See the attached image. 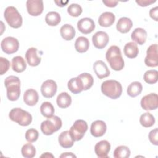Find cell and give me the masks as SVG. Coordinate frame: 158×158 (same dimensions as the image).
<instances>
[{
	"mask_svg": "<svg viewBox=\"0 0 158 158\" xmlns=\"http://www.w3.org/2000/svg\"><path fill=\"white\" fill-rule=\"evenodd\" d=\"M106 58L110 67L115 71H119L124 67V60L120 48L117 46H111L106 53Z\"/></svg>",
	"mask_w": 158,
	"mask_h": 158,
	"instance_id": "6da1fadb",
	"label": "cell"
},
{
	"mask_svg": "<svg viewBox=\"0 0 158 158\" xmlns=\"http://www.w3.org/2000/svg\"><path fill=\"white\" fill-rule=\"evenodd\" d=\"M4 85L7 89V97L12 101H17L20 95V79L14 75L7 77L4 80Z\"/></svg>",
	"mask_w": 158,
	"mask_h": 158,
	"instance_id": "7a4b0ae2",
	"label": "cell"
},
{
	"mask_svg": "<svg viewBox=\"0 0 158 158\" xmlns=\"http://www.w3.org/2000/svg\"><path fill=\"white\" fill-rule=\"evenodd\" d=\"M101 91L106 96L116 99L118 98L122 93V86L120 82L115 80H108L102 83Z\"/></svg>",
	"mask_w": 158,
	"mask_h": 158,
	"instance_id": "3957f363",
	"label": "cell"
},
{
	"mask_svg": "<svg viewBox=\"0 0 158 158\" xmlns=\"http://www.w3.org/2000/svg\"><path fill=\"white\" fill-rule=\"evenodd\" d=\"M9 118L21 126H28L32 121L31 115L21 108L12 109L9 114Z\"/></svg>",
	"mask_w": 158,
	"mask_h": 158,
	"instance_id": "277c9868",
	"label": "cell"
},
{
	"mask_svg": "<svg viewBox=\"0 0 158 158\" xmlns=\"http://www.w3.org/2000/svg\"><path fill=\"white\" fill-rule=\"evenodd\" d=\"M62 125V122L61 119L56 115H53L51 117L48 118L47 120L42 122L40 128L44 135H51L54 132L60 129Z\"/></svg>",
	"mask_w": 158,
	"mask_h": 158,
	"instance_id": "5b68a950",
	"label": "cell"
},
{
	"mask_svg": "<svg viewBox=\"0 0 158 158\" xmlns=\"http://www.w3.org/2000/svg\"><path fill=\"white\" fill-rule=\"evenodd\" d=\"M4 17L8 25L12 28H18L22 25V17L14 6H9L5 9Z\"/></svg>",
	"mask_w": 158,
	"mask_h": 158,
	"instance_id": "8992f818",
	"label": "cell"
},
{
	"mask_svg": "<svg viewBox=\"0 0 158 158\" xmlns=\"http://www.w3.org/2000/svg\"><path fill=\"white\" fill-rule=\"evenodd\" d=\"M88 130V124L83 120H77L70 127L69 133L74 141L81 140Z\"/></svg>",
	"mask_w": 158,
	"mask_h": 158,
	"instance_id": "52a82bcc",
	"label": "cell"
},
{
	"mask_svg": "<svg viewBox=\"0 0 158 158\" xmlns=\"http://www.w3.org/2000/svg\"><path fill=\"white\" fill-rule=\"evenodd\" d=\"M1 48L3 52L7 54L16 52L19 48V41L12 36L4 38L1 42Z\"/></svg>",
	"mask_w": 158,
	"mask_h": 158,
	"instance_id": "ba28073f",
	"label": "cell"
},
{
	"mask_svg": "<svg viewBox=\"0 0 158 158\" xmlns=\"http://www.w3.org/2000/svg\"><path fill=\"white\" fill-rule=\"evenodd\" d=\"M157 44H154L149 46L146 51V56L144 59L146 65L155 67L158 65Z\"/></svg>",
	"mask_w": 158,
	"mask_h": 158,
	"instance_id": "9c48e42d",
	"label": "cell"
},
{
	"mask_svg": "<svg viewBox=\"0 0 158 158\" xmlns=\"http://www.w3.org/2000/svg\"><path fill=\"white\" fill-rule=\"evenodd\" d=\"M141 106L146 110H155L158 107V96L156 93H149L142 98Z\"/></svg>",
	"mask_w": 158,
	"mask_h": 158,
	"instance_id": "30bf717a",
	"label": "cell"
},
{
	"mask_svg": "<svg viewBox=\"0 0 158 158\" xmlns=\"http://www.w3.org/2000/svg\"><path fill=\"white\" fill-rule=\"evenodd\" d=\"M57 84L53 80H47L43 83L41 86L42 95L46 98L53 97L57 92Z\"/></svg>",
	"mask_w": 158,
	"mask_h": 158,
	"instance_id": "8fae6325",
	"label": "cell"
},
{
	"mask_svg": "<svg viewBox=\"0 0 158 158\" xmlns=\"http://www.w3.org/2000/svg\"><path fill=\"white\" fill-rule=\"evenodd\" d=\"M28 13L32 16H38L43 11V2L41 0H28L26 2Z\"/></svg>",
	"mask_w": 158,
	"mask_h": 158,
	"instance_id": "7c38bea8",
	"label": "cell"
},
{
	"mask_svg": "<svg viewBox=\"0 0 158 158\" xmlns=\"http://www.w3.org/2000/svg\"><path fill=\"white\" fill-rule=\"evenodd\" d=\"M109 41V35L104 31H99L92 36V42L94 46L99 49L104 48Z\"/></svg>",
	"mask_w": 158,
	"mask_h": 158,
	"instance_id": "4fadbf2b",
	"label": "cell"
},
{
	"mask_svg": "<svg viewBox=\"0 0 158 158\" xmlns=\"http://www.w3.org/2000/svg\"><path fill=\"white\" fill-rule=\"evenodd\" d=\"M78 30L83 34H89L95 28V23L93 19L89 17L82 18L77 22Z\"/></svg>",
	"mask_w": 158,
	"mask_h": 158,
	"instance_id": "5bb4252c",
	"label": "cell"
},
{
	"mask_svg": "<svg viewBox=\"0 0 158 158\" xmlns=\"http://www.w3.org/2000/svg\"><path fill=\"white\" fill-rule=\"evenodd\" d=\"M93 70L99 79L106 78L110 75V70L107 65L101 60H97L94 63Z\"/></svg>",
	"mask_w": 158,
	"mask_h": 158,
	"instance_id": "9a60e30c",
	"label": "cell"
},
{
	"mask_svg": "<svg viewBox=\"0 0 158 158\" xmlns=\"http://www.w3.org/2000/svg\"><path fill=\"white\" fill-rule=\"evenodd\" d=\"M107 126L102 120H96L91 123L90 132L91 134L96 138L103 136L106 131Z\"/></svg>",
	"mask_w": 158,
	"mask_h": 158,
	"instance_id": "2e32d148",
	"label": "cell"
},
{
	"mask_svg": "<svg viewBox=\"0 0 158 158\" xmlns=\"http://www.w3.org/2000/svg\"><path fill=\"white\" fill-rule=\"evenodd\" d=\"M110 150V144L106 140H102L94 146V151L98 157L105 158L108 157V153Z\"/></svg>",
	"mask_w": 158,
	"mask_h": 158,
	"instance_id": "e0dca14e",
	"label": "cell"
},
{
	"mask_svg": "<svg viewBox=\"0 0 158 158\" xmlns=\"http://www.w3.org/2000/svg\"><path fill=\"white\" fill-rule=\"evenodd\" d=\"M37 52L38 49L35 48H30L26 51L25 58L29 65L36 67L40 64L41 59L38 56Z\"/></svg>",
	"mask_w": 158,
	"mask_h": 158,
	"instance_id": "ac0fdd59",
	"label": "cell"
},
{
	"mask_svg": "<svg viewBox=\"0 0 158 158\" xmlns=\"http://www.w3.org/2000/svg\"><path fill=\"white\" fill-rule=\"evenodd\" d=\"M39 96L38 92L34 89H28L23 94V101L30 106H35L38 101Z\"/></svg>",
	"mask_w": 158,
	"mask_h": 158,
	"instance_id": "d6986e66",
	"label": "cell"
},
{
	"mask_svg": "<svg viewBox=\"0 0 158 158\" xmlns=\"http://www.w3.org/2000/svg\"><path fill=\"white\" fill-rule=\"evenodd\" d=\"M115 20V16L112 12H105L100 15L98 19V23L101 27H109L114 23Z\"/></svg>",
	"mask_w": 158,
	"mask_h": 158,
	"instance_id": "ffe728a7",
	"label": "cell"
},
{
	"mask_svg": "<svg viewBox=\"0 0 158 158\" xmlns=\"http://www.w3.org/2000/svg\"><path fill=\"white\" fill-rule=\"evenodd\" d=\"M131 38L138 44L143 45L146 41L147 32L142 28H136L131 33Z\"/></svg>",
	"mask_w": 158,
	"mask_h": 158,
	"instance_id": "44dd1931",
	"label": "cell"
},
{
	"mask_svg": "<svg viewBox=\"0 0 158 158\" xmlns=\"http://www.w3.org/2000/svg\"><path fill=\"white\" fill-rule=\"evenodd\" d=\"M58 141L62 148H70L73 146L75 141L70 135L69 131H64L59 135Z\"/></svg>",
	"mask_w": 158,
	"mask_h": 158,
	"instance_id": "7402d4cb",
	"label": "cell"
},
{
	"mask_svg": "<svg viewBox=\"0 0 158 158\" xmlns=\"http://www.w3.org/2000/svg\"><path fill=\"white\" fill-rule=\"evenodd\" d=\"M133 26V22L130 18L123 17L118 20L116 28L117 30L122 33H128Z\"/></svg>",
	"mask_w": 158,
	"mask_h": 158,
	"instance_id": "603a6c76",
	"label": "cell"
},
{
	"mask_svg": "<svg viewBox=\"0 0 158 158\" xmlns=\"http://www.w3.org/2000/svg\"><path fill=\"white\" fill-rule=\"evenodd\" d=\"M69 89L73 94H78L84 90L83 85L81 79L79 77L71 78L67 83Z\"/></svg>",
	"mask_w": 158,
	"mask_h": 158,
	"instance_id": "cb8c5ba5",
	"label": "cell"
},
{
	"mask_svg": "<svg viewBox=\"0 0 158 158\" xmlns=\"http://www.w3.org/2000/svg\"><path fill=\"white\" fill-rule=\"evenodd\" d=\"M60 33L62 38L66 41L72 40L75 35V28L70 24L62 25L60 29Z\"/></svg>",
	"mask_w": 158,
	"mask_h": 158,
	"instance_id": "d4e9b609",
	"label": "cell"
},
{
	"mask_svg": "<svg viewBox=\"0 0 158 158\" xmlns=\"http://www.w3.org/2000/svg\"><path fill=\"white\" fill-rule=\"evenodd\" d=\"M124 54L130 59H133L137 57L139 50L137 44L134 42L127 43L123 48Z\"/></svg>",
	"mask_w": 158,
	"mask_h": 158,
	"instance_id": "484cf974",
	"label": "cell"
},
{
	"mask_svg": "<svg viewBox=\"0 0 158 158\" xmlns=\"http://www.w3.org/2000/svg\"><path fill=\"white\" fill-rule=\"evenodd\" d=\"M27 67V64L21 56H15L12 59V68L14 71L17 73H21L23 72Z\"/></svg>",
	"mask_w": 158,
	"mask_h": 158,
	"instance_id": "4316f807",
	"label": "cell"
},
{
	"mask_svg": "<svg viewBox=\"0 0 158 158\" xmlns=\"http://www.w3.org/2000/svg\"><path fill=\"white\" fill-rule=\"evenodd\" d=\"M89 47V42L87 38L84 36H79L75 41V48L76 51L80 53L86 52Z\"/></svg>",
	"mask_w": 158,
	"mask_h": 158,
	"instance_id": "83f0119b",
	"label": "cell"
},
{
	"mask_svg": "<svg viewBox=\"0 0 158 158\" xmlns=\"http://www.w3.org/2000/svg\"><path fill=\"white\" fill-rule=\"evenodd\" d=\"M57 104L60 108H67L72 103V98L67 92L60 93L57 97Z\"/></svg>",
	"mask_w": 158,
	"mask_h": 158,
	"instance_id": "f1b7e54d",
	"label": "cell"
},
{
	"mask_svg": "<svg viewBox=\"0 0 158 158\" xmlns=\"http://www.w3.org/2000/svg\"><path fill=\"white\" fill-rule=\"evenodd\" d=\"M143 90V86L139 81H133L131 83L127 88V94L132 98L138 96Z\"/></svg>",
	"mask_w": 158,
	"mask_h": 158,
	"instance_id": "f546056e",
	"label": "cell"
},
{
	"mask_svg": "<svg viewBox=\"0 0 158 158\" xmlns=\"http://www.w3.org/2000/svg\"><path fill=\"white\" fill-rule=\"evenodd\" d=\"M45 21L48 25L56 26L60 22L61 17L58 12L51 11L46 15Z\"/></svg>",
	"mask_w": 158,
	"mask_h": 158,
	"instance_id": "4dcf8cb0",
	"label": "cell"
},
{
	"mask_svg": "<svg viewBox=\"0 0 158 158\" xmlns=\"http://www.w3.org/2000/svg\"><path fill=\"white\" fill-rule=\"evenodd\" d=\"M141 125L146 128L152 127L155 123L154 117L149 112H145L139 118Z\"/></svg>",
	"mask_w": 158,
	"mask_h": 158,
	"instance_id": "1f68e13d",
	"label": "cell"
},
{
	"mask_svg": "<svg viewBox=\"0 0 158 158\" xmlns=\"http://www.w3.org/2000/svg\"><path fill=\"white\" fill-rule=\"evenodd\" d=\"M41 114L46 118H49L53 116L54 113V108L52 104L49 102H44L40 106Z\"/></svg>",
	"mask_w": 158,
	"mask_h": 158,
	"instance_id": "d6a6232c",
	"label": "cell"
},
{
	"mask_svg": "<svg viewBox=\"0 0 158 158\" xmlns=\"http://www.w3.org/2000/svg\"><path fill=\"white\" fill-rule=\"evenodd\" d=\"M113 156L115 158H127L130 156V150L126 146H119L114 150Z\"/></svg>",
	"mask_w": 158,
	"mask_h": 158,
	"instance_id": "836d02e7",
	"label": "cell"
},
{
	"mask_svg": "<svg viewBox=\"0 0 158 158\" xmlns=\"http://www.w3.org/2000/svg\"><path fill=\"white\" fill-rule=\"evenodd\" d=\"M78 77H79L82 81L84 90H88L93 86L94 79L91 74L88 73H82L80 74Z\"/></svg>",
	"mask_w": 158,
	"mask_h": 158,
	"instance_id": "e575fe53",
	"label": "cell"
},
{
	"mask_svg": "<svg viewBox=\"0 0 158 158\" xmlns=\"http://www.w3.org/2000/svg\"><path fill=\"white\" fill-rule=\"evenodd\" d=\"M21 152L23 157L25 158H32L36 155V149L31 143H27L22 146Z\"/></svg>",
	"mask_w": 158,
	"mask_h": 158,
	"instance_id": "d590c367",
	"label": "cell"
},
{
	"mask_svg": "<svg viewBox=\"0 0 158 158\" xmlns=\"http://www.w3.org/2000/svg\"><path fill=\"white\" fill-rule=\"evenodd\" d=\"M144 80L148 84H154L157 81L158 72L156 70H149L143 76Z\"/></svg>",
	"mask_w": 158,
	"mask_h": 158,
	"instance_id": "8d00e7d4",
	"label": "cell"
},
{
	"mask_svg": "<svg viewBox=\"0 0 158 158\" xmlns=\"http://www.w3.org/2000/svg\"><path fill=\"white\" fill-rule=\"evenodd\" d=\"M82 7L80 5L75 3L71 4L67 8L68 14L72 17H78L82 13Z\"/></svg>",
	"mask_w": 158,
	"mask_h": 158,
	"instance_id": "74e56055",
	"label": "cell"
},
{
	"mask_svg": "<svg viewBox=\"0 0 158 158\" xmlns=\"http://www.w3.org/2000/svg\"><path fill=\"white\" fill-rule=\"evenodd\" d=\"M38 131L35 128H30L25 133V139L28 143H33L38 138Z\"/></svg>",
	"mask_w": 158,
	"mask_h": 158,
	"instance_id": "f35d334b",
	"label": "cell"
},
{
	"mask_svg": "<svg viewBox=\"0 0 158 158\" xmlns=\"http://www.w3.org/2000/svg\"><path fill=\"white\" fill-rule=\"evenodd\" d=\"M10 67V62L6 58L0 57V75H2L6 73Z\"/></svg>",
	"mask_w": 158,
	"mask_h": 158,
	"instance_id": "ab89813d",
	"label": "cell"
},
{
	"mask_svg": "<svg viewBox=\"0 0 158 158\" xmlns=\"http://www.w3.org/2000/svg\"><path fill=\"white\" fill-rule=\"evenodd\" d=\"M157 134H158V129L156 128L154 130H152L148 135L149 139L150 142L154 144L157 146L158 144V138H157Z\"/></svg>",
	"mask_w": 158,
	"mask_h": 158,
	"instance_id": "60d3db41",
	"label": "cell"
},
{
	"mask_svg": "<svg viewBox=\"0 0 158 158\" xmlns=\"http://www.w3.org/2000/svg\"><path fill=\"white\" fill-rule=\"evenodd\" d=\"M156 0H136V2L141 7H146L156 2Z\"/></svg>",
	"mask_w": 158,
	"mask_h": 158,
	"instance_id": "b9f144b4",
	"label": "cell"
},
{
	"mask_svg": "<svg viewBox=\"0 0 158 158\" xmlns=\"http://www.w3.org/2000/svg\"><path fill=\"white\" fill-rule=\"evenodd\" d=\"M158 7L157 6L152 8L150 11H149V15L150 17L154 20L155 21H157L158 19H157V15H158Z\"/></svg>",
	"mask_w": 158,
	"mask_h": 158,
	"instance_id": "7bdbcfd3",
	"label": "cell"
},
{
	"mask_svg": "<svg viewBox=\"0 0 158 158\" xmlns=\"http://www.w3.org/2000/svg\"><path fill=\"white\" fill-rule=\"evenodd\" d=\"M102 2L106 6L109 7H115L118 4V1H102Z\"/></svg>",
	"mask_w": 158,
	"mask_h": 158,
	"instance_id": "ee69618b",
	"label": "cell"
},
{
	"mask_svg": "<svg viewBox=\"0 0 158 158\" xmlns=\"http://www.w3.org/2000/svg\"><path fill=\"white\" fill-rule=\"evenodd\" d=\"M60 157H76V156L72 152H65L62 154Z\"/></svg>",
	"mask_w": 158,
	"mask_h": 158,
	"instance_id": "f6af8a7d",
	"label": "cell"
},
{
	"mask_svg": "<svg viewBox=\"0 0 158 158\" xmlns=\"http://www.w3.org/2000/svg\"><path fill=\"white\" fill-rule=\"evenodd\" d=\"M40 157H54V156L52 154H51L50 152H45V153L43 154Z\"/></svg>",
	"mask_w": 158,
	"mask_h": 158,
	"instance_id": "bcb514c9",
	"label": "cell"
}]
</instances>
